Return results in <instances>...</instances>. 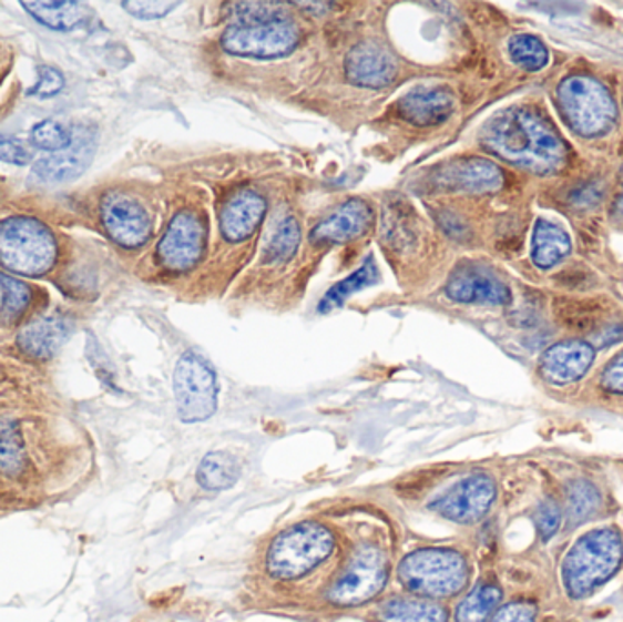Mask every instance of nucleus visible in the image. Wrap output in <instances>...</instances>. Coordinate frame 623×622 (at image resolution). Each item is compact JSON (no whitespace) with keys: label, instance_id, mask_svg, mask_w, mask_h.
<instances>
[{"label":"nucleus","instance_id":"f257e3e1","mask_svg":"<svg viewBox=\"0 0 623 622\" xmlns=\"http://www.w3.org/2000/svg\"><path fill=\"white\" fill-rule=\"evenodd\" d=\"M492 154L534 174H554L568 161V146L538 110L517 106L496 113L481 132Z\"/></svg>","mask_w":623,"mask_h":622},{"label":"nucleus","instance_id":"f03ea898","mask_svg":"<svg viewBox=\"0 0 623 622\" xmlns=\"http://www.w3.org/2000/svg\"><path fill=\"white\" fill-rule=\"evenodd\" d=\"M622 559L623 542L619 531L613 528L589 531L563 559L565 592L572 599H585L620 570Z\"/></svg>","mask_w":623,"mask_h":622},{"label":"nucleus","instance_id":"7ed1b4c3","mask_svg":"<svg viewBox=\"0 0 623 622\" xmlns=\"http://www.w3.org/2000/svg\"><path fill=\"white\" fill-rule=\"evenodd\" d=\"M466 557L445 548H425L405 557L398 579L407 592L423 599H447L463 592L469 582Z\"/></svg>","mask_w":623,"mask_h":622},{"label":"nucleus","instance_id":"20e7f679","mask_svg":"<svg viewBox=\"0 0 623 622\" xmlns=\"http://www.w3.org/2000/svg\"><path fill=\"white\" fill-rule=\"evenodd\" d=\"M336 548V539L327 526L302 522L272 540L266 553V570L279 581H294L316 570Z\"/></svg>","mask_w":623,"mask_h":622},{"label":"nucleus","instance_id":"39448f33","mask_svg":"<svg viewBox=\"0 0 623 622\" xmlns=\"http://www.w3.org/2000/svg\"><path fill=\"white\" fill-rule=\"evenodd\" d=\"M55 259V236L44 223L27 216L0 223V265L10 273L37 278L50 273Z\"/></svg>","mask_w":623,"mask_h":622},{"label":"nucleus","instance_id":"423d86ee","mask_svg":"<svg viewBox=\"0 0 623 622\" xmlns=\"http://www.w3.org/2000/svg\"><path fill=\"white\" fill-rule=\"evenodd\" d=\"M558 104L571 130L582 137L607 134L616 121V104L596 79L572 75L558 86Z\"/></svg>","mask_w":623,"mask_h":622},{"label":"nucleus","instance_id":"0eeeda50","mask_svg":"<svg viewBox=\"0 0 623 622\" xmlns=\"http://www.w3.org/2000/svg\"><path fill=\"white\" fill-rule=\"evenodd\" d=\"M217 378L203 356L188 350L181 356L174 373L177 415L186 424L208 420L217 409Z\"/></svg>","mask_w":623,"mask_h":622},{"label":"nucleus","instance_id":"6e6552de","mask_svg":"<svg viewBox=\"0 0 623 622\" xmlns=\"http://www.w3.org/2000/svg\"><path fill=\"white\" fill-rule=\"evenodd\" d=\"M389 581V561L376 545H361L341 575L328 590L327 599L334 606H364L384 592Z\"/></svg>","mask_w":623,"mask_h":622},{"label":"nucleus","instance_id":"1a4fd4ad","mask_svg":"<svg viewBox=\"0 0 623 622\" xmlns=\"http://www.w3.org/2000/svg\"><path fill=\"white\" fill-rule=\"evenodd\" d=\"M299 33L286 19L279 21L235 22L226 28L221 44L226 52L251 59H277L288 55L297 47Z\"/></svg>","mask_w":623,"mask_h":622},{"label":"nucleus","instance_id":"9d476101","mask_svg":"<svg viewBox=\"0 0 623 622\" xmlns=\"http://www.w3.org/2000/svg\"><path fill=\"white\" fill-rule=\"evenodd\" d=\"M496 483L489 475H470L429 504L430 511L456 524H474L494 504Z\"/></svg>","mask_w":623,"mask_h":622},{"label":"nucleus","instance_id":"9b49d317","mask_svg":"<svg viewBox=\"0 0 623 622\" xmlns=\"http://www.w3.org/2000/svg\"><path fill=\"white\" fill-rule=\"evenodd\" d=\"M205 242V225L200 216H195L194 212H180L159 243V262L172 273H184L200 262Z\"/></svg>","mask_w":623,"mask_h":622},{"label":"nucleus","instance_id":"f8f14e48","mask_svg":"<svg viewBox=\"0 0 623 622\" xmlns=\"http://www.w3.org/2000/svg\"><path fill=\"white\" fill-rule=\"evenodd\" d=\"M101 220L108 236L124 248L143 247L152 234V222L143 205L118 192L104 197Z\"/></svg>","mask_w":623,"mask_h":622},{"label":"nucleus","instance_id":"ddd939ff","mask_svg":"<svg viewBox=\"0 0 623 622\" xmlns=\"http://www.w3.org/2000/svg\"><path fill=\"white\" fill-rule=\"evenodd\" d=\"M430 186L440 191L486 194L500 191L503 186V174L492 161L483 157H458L432 172Z\"/></svg>","mask_w":623,"mask_h":622},{"label":"nucleus","instance_id":"4468645a","mask_svg":"<svg viewBox=\"0 0 623 622\" xmlns=\"http://www.w3.org/2000/svg\"><path fill=\"white\" fill-rule=\"evenodd\" d=\"M445 293L458 304L507 305L511 304V290L494 273L466 263L450 274Z\"/></svg>","mask_w":623,"mask_h":622},{"label":"nucleus","instance_id":"2eb2a0df","mask_svg":"<svg viewBox=\"0 0 623 622\" xmlns=\"http://www.w3.org/2000/svg\"><path fill=\"white\" fill-rule=\"evenodd\" d=\"M594 347L582 339H569L552 345L543 353L540 373L549 384L568 386L580 380L593 366Z\"/></svg>","mask_w":623,"mask_h":622},{"label":"nucleus","instance_id":"dca6fc26","mask_svg":"<svg viewBox=\"0 0 623 622\" xmlns=\"http://www.w3.org/2000/svg\"><path fill=\"white\" fill-rule=\"evenodd\" d=\"M456 99L443 86H418L398 101V115L415 126H438L455 113Z\"/></svg>","mask_w":623,"mask_h":622},{"label":"nucleus","instance_id":"f3484780","mask_svg":"<svg viewBox=\"0 0 623 622\" xmlns=\"http://www.w3.org/2000/svg\"><path fill=\"white\" fill-rule=\"evenodd\" d=\"M345 73L348 81L356 86L385 88L398 75V64L384 48L361 42L348 53Z\"/></svg>","mask_w":623,"mask_h":622},{"label":"nucleus","instance_id":"a211bd4d","mask_svg":"<svg viewBox=\"0 0 623 622\" xmlns=\"http://www.w3.org/2000/svg\"><path fill=\"white\" fill-rule=\"evenodd\" d=\"M372 225V208L364 200H350L339 206L333 216L325 217L310 232V242L316 245L345 243L364 236Z\"/></svg>","mask_w":623,"mask_h":622},{"label":"nucleus","instance_id":"6ab92c4d","mask_svg":"<svg viewBox=\"0 0 623 622\" xmlns=\"http://www.w3.org/2000/svg\"><path fill=\"white\" fill-rule=\"evenodd\" d=\"M93 155H95V141L88 135H81L67 150L39 161L33 166V174L44 183H67L78 180L79 175L84 174L88 166L92 165Z\"/></svg>","mask_w":623,"mask_h":622},{"label":"nucleus","instance_id":"aec40b11","mask_svg":"<svg viewBox=\"0 0 623 622\" xmlns=\"http://www.w3.org/2000/svg\"><path fill=\"white\" fill-rule=\"evenodd\" d=\"M72 330V319L53 314L47 318L35 319L33 324L24 327L17 338V344L24 355L37 360H48L67 344Z\"/></svg>","mask_w":623,"mask_h":622},{"label":"nucleus","instance_id":"412c9836","mask_svg":"<svg viewBox=\"0 0 623 622\" xmlns=\"http://www.w3.org/2000/svg\"><path fill=\"white\" fill-rule=\"evenodd\" d=\"M266 201L254 191L232 197L221 212V232L228 242H243L259 228L265 217Z\"/></svg>","mask_w":623,"mask_h":622},{"label":"nucleus","instance_id":"4be33fe9","mask_svg":"<svg viewBox=\"0 0 623 622\" xmlns=\"http://www.w3.org/2000/svg\"><path fill=\"white\" fill-rule=\"evenodd\" d=\"M378 622H449L447 608L423 596H394L376 610Z\"/></svg>","mask_w":623,"mask_h":622},{"label":"nucleus","instance_id":"5701e85b","mask_svg":"<svg viewBox=\"0 0 623 622\" xmlns=\"http://www.w3.org/2000/svg\"><path fill=\"white\" fill-rule=\"evenodd\" d=\"M31 17L47 28L57 31H70L82 27L88 21L90 10L88 6L75 0H61V2H22Z\"/></svg>","mask_w":623,"mask_h":622},{"label":"nucleus","instance_id":"b1692460","mask_svg":"<svg viewBox=\"0 0 623 622\" xmlns=\"http://www.w3.org/2000/svg\"><path fill=\"white\" fill-rule=\"evenodd\" d=\"M571 253V237L562 226L538 220L532 236V262L540 268H551Z\"/></svg>","mask_w":623,"mask_h":622},{"label":"nucleus","instance_id":"393cba45","mask_svg":"<svg viewBox=\"0 0 623 622\" xmlns=\"http://www.w3.org/2000/svg\"><path fill=\"white\" fill-rule=\"evenodd\" d=\"M241 477V466L225 451L208 452L197 469V482L208 491L234 488Z\"/></svg>","mask_w":623,"mask_h":622},{"label":"nucleus","instance_id":"a878e982","mask_svg":"<svg viewBox=\"0 0 623 622\" xmlns=\"http://www.w3.org/2000/svg\"><path fill=\"white\" fill-rule=\"evenodd\" d=\"M501 588L483 582L469 593L456 608V622H487L500 606Z\"/></svg>","mask_w":623,"mask_h":622},{"label":"nucleus","instance_id":"bb28decb","mask_svg":"<svg viewBox=\"0 0 623 622\" xmlns=\"http://www.w3.org/2000/svg\"><path fill=\"white\" fill-rule=\"evenodd\" d=\"M376 282H378V267H376L374 259H367L356 273L350 274L347 279L336 283L323 296L321 304H319V313L325 314L338 309L353 294L364 290L365 287H370Z\"/></svg>","mask_w":623,"mask_h":622},{"label":"nucleus","instance_id":"cd10ccee","mask_svg":"<svg viewBox=\"0 0 623 622\" xmlns=\"http://www.w3.org/2000/svg\"><path fill=\"white\" fill-rule=\"evenodd\" d=\"M27 463L21 429L10 418L0 420V469L6 475H19Z\"/></svg>","mask_w":623,"mask_h":622},{"label":"nucleus","instance_id":"c85d7f7f","mask_svg":"<svg viewBox=\"0 0 623 622\" xmlns=\"http://www.w3.org/2000/svg\"><path fill=\"white\" fill-rule=\"evenodd\" d=\"M602 506V497L593 483L578 480L568 489V520L571 526H580L593 519Z\"/></svg>","mask_w":623,"mask_h":622},{"label":"nucleus","instance_id":"c756f323","mask_svg":"<svg viewBox=\"0 0 623 622\" xmlns=\"http://www.w3.org/2000/svg\"><path fill=\"white\" fill-rule=\"evenodd\" d=\"M509 55L512 62L523 68L527 72H540L549 62V52L538 37L514 35L509 41Z\"/></svg>","mask_w":623,"mask_h":622},{"label":"nucleus","instance_id":"7c9ffc66","mask_svg":"<svg viewBox=\"0 0 623 622\" xmlns=\"http://www.w3.org/2000/svg\"><path fill=\"white\" fill-rule=\"evenodd\" d=\"M31 143L35 144L37 149L57 154L73 143V135L64 124L47 119L42 123H37L31 130Z\"/></svg>","mask_w":623,"mask_h":622},{"label":"nucleus","instance_id":"2f4dec72","mask_svg":"<svg viewBox=\"0 0 623 622\" xmlns=\"http://www.w3.org/2000/svg\"><path fill=\"white\" fill-rule=\"evenodd\" d=\"M297 245H299V225L296 220L288 217L272 236L270 245L266 248V257L270 263L286 262L296 254Z\"/></svg>","mask_w":623,"mask_h":622},{"label":"nucleus","instance_id":"473e14b6","mask_svg":"<svg viewBox=\"0 0 623 622\" xmlns=\"http://www.w3.org/2000/svg\"><path fill=\"white\" fill-rule=\"evenodd\" d=\"M0 287L4 293V304H2V314L6 319L16 322L21 318L22 313L30 305V288L19 279L11 278L8 274L0 273Z\"/></svg>","mask_w":623,"mask_h":622},{"label":"nucleus","instance_id":"72a5a7b5","mask_svg":"<svg viewBox=\"0 0 623 622\" xmlns=\"http://www.w3.org/2000/svg\"><path fill=\"white\" fill-rule=\"evenodd\" d=\"M277 4L268 2H241L235 4V17L239 19V24H251V22L279 21L286 19L283 10H277Z\"/></svg>","mask_w":623,"mask_h":622},{"label":"nucleus","instance_id":"f704fd0d","mask_svg":"<svg viewBox=\"0 0 623 622\" xmlns=\"http://www.w3.org/2000/svg\"><path fill=\"white\" fill-rule=\"evenodd\" d=\"M560 524H562V509H560V506L554 500H543L542 504L538 506L537 511V528L542 540L547 542V540L556 536Z\"/></svg>","mask_w":623,"mask_h":622},{"label":"nucleus","instance_id":"c9c22d12","mask_svg":"<svg viewBox=\"0 0 623 622\" xmlns=\"http://www.w3.org/2000/svg\"><path fill=\"white\" fill-rule=\"evenodd\" d=\"M64 88V78L62 73L52 67L39 68V81L35 86L28 90V95H37L41 99L55 98L57 93L62 92Z\"/></svg>","mask_w":623,"mask_h":622},{"label":"nucleus","instance_id":"e433bc0d","mask_svg":"<svg viewBox=\"0 0 623 622\" xmlns=\"http://www.w3.org/2000/svg\"><path fill=\"white\" fill-rule=\"evenodd\" d=\"M538 608L532 602H509L494 613L491 622H537Z\"/></svg>","mask_w":623,"mask_h":622},{"label":"nucleus","instance_id":"4c0bfd02","mask_svg":"<svg viewBox=\"0 0 623 622\" xmlns=\"http://www.w3.org/2000/svg\"><path fill=\"white\" fill-rule=\"evenodd\" d=\"M180 2H123L124 10L130 16L143 19V21H154L161 17L168 16L170 11L175 10Z\"/></svg>","mask_w":623,"mask_h":622},{"label":"nucleus","instance_id":"58836bf2","mask_svg":"<svg viewBox=\"0 0 623 622\" xmlns=\"http://www.w3.org/2000/svg\"><path fill=\"white\" fill-rule=\"evenodd\" d=\"M0 161L10 163V165L24 166L31 161V152L21 141L0 134Z\"/></svg>","mask_w":623,"mask_h":622},{"label":"nucleus","instance_id":"ea45409f","mask_svg":"<svg viewBox=\"0 0 623 622\" xmlns=\"http://www.w3.org/2000/svg\"><path fill=\"white\" fill-rule=\"evenodd\" d=\"M602 386L611 392L623 395V353L616 356L602 375Z\"/></svg>","mask_w":623,"mask_h":622},{"label":"nucleus","instance_id":"a19ab883","mask_svg":"<svg viewBox=\"0 0 623 622\" xmlns=\"http://www.w3.org/2000/svg\"><path fill=\"white\" fill-rule=\"evenodd\" d=\"M616 211H619L623 216V197H620L619 203H616Z\"/></svg>","mask_w":623,"mask_h":622},{"label":"nucleus","instance_id":"79ce46f5","mask_svg":"<svg viewBox=\"0 0 623 622\" xmlns=\"http://www.w3.org/2000/svg\"><path fill=\"white\" fill-rule=\"evenodd\" d=\"M620 180H622L623 183V166H622V172H620Z\"/></svg>","mask_w":623,"mask_h":622}]
</instances>
